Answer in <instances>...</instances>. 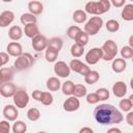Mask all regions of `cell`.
Masks as SVG:
<instances>
[{
    "instance_id": "1",
    "label": "cell",
    "mask_w": 133,
    "mask_h": 133,
    "mask_svg": "<svg viewBox=\"0 0 133 133\" xmlns=\"http://www.w3.org/2000/svg\"><path fill=\"white\" fill-rule=\"evenodd\" d=\"M94 117L100 125L119 124L124 121L123 113L111 104H100L94 109Z\"/></svg>"
},
{
    "instance_id": "2",
    "label": "cell",
    "mask_w": 133,
    "mask_h": 133,
    "mask_svg": "<svg viewBox=\"0 0 133 133\" xmlns=\"http://www.w3.org/2000/svg\"><path fill=\"white\" fill-rule=\"evenodd\" d=\"M111 7L109 0H100V1H88L84 6V11L94 16L100 17L101 15L109 11Z\"/></svg>"
},
{
    "instance_id": "3",
    "label": "cell",
    "mask_w": 133,
    "mask_h": 133,
    "mask_svg": "<svg viewBox=\"0 0 133 133\" xmlns=\"http://www.w3.org/2000/svg\"><path fill=\"white\" fill-rule=\"evenodd\" d=\"M102 50V59L105 61H111L115 58L117 54V45L112 39H107L104 42L101 47Z\"/></svg>"
},
{
    "instance_id": "4",
    "label": "cell",
    "mask_w": 133,
    "mask_h": 133,
    "mask_svg": "<svg viewBox=\"0 0 133 133\" xmlns=\"http://www.w3.org/2000/svg\"><path fill=\"white\" fill-rule=\"evenodd\" d=\"M103 24H104V22H103V19L101 18V17H98V16H94V17H91L86 23H85V25H84V32H86L87 34H88V36L89 35H96L100 30H101V28L103 27Z\"/></svg>"
},
{
    "instance_id": "5",
    "label": "cell",
    "mask_w": 133,
    "mask_h": 133,
    "mask_svg": "<svg viewBox=\"0 0 133 133\" xmlns=\"http://www.w3.org/2000/svg\"><path fill=\"white\" fill-rule=\"evenodd\" d=\"M34 63V58L30 53H23L22 55H20L19 57L16 58L15 62H14V69L17 72L20 71H24L29 69L32 64Z\"/></svg>"
},
{
    "instance_id": "6",
    "label": "cell",
    "mask_w": 133,
    "mask_h": 133,
    "mask_svg": "<svg viewBox=\"0 0 133 133\" xmlns=\"http://www.w3.org/2000/svg\"><path fill=\"white\" fill-rule=\"evenodd\" d=\"M12 101L17 108H25L29 103V95L25 89H17L12 97Z\"/></svg>"
},
{
    "instance_id": "7",
    "label": "cell",
    "mask_w": 133,
    "mask_h": 133,
    "mask_svg": "<svg viewBox=\"0 0 133 133\" xmlns=\"http://www.w3.org/2000/svg\"><path fill=\"white\" fill-rule=\"evenodd\" d=\"M102 59V50L101 48L95 47L87 51L85 54V61L87 64H96L99 62V60Z\"/></svg>"
},
{
    "instance_id": "8",
    "label": "cell",
    "mask_w": 133,
    "mask_h": 133,
    "mask_svg": "<svg viewBox=\"0 0 133 133\" xmlns=\"http://www.w3.org/2000/svg\"><path fill=\"white\" fill-rule=\"evenodd\" d=\"M54 73H55V75H57L60 78H66L70 76L71 70H70L69 64H66V62H64L62 60H58V61H55Z\"/></svg>"
},
{
    "instance_id": "9",
    "label": "cell",
    "mask_w": 133,
    "mask_h": 133,
    "mask_svg": "<svg viewBox=\"0 0 133 133\" xmlns=\"http://www.w3.org/2000/svg\"><path fill=\"white\" fill-rule=\"evenodd\" d=\"M31 46L33 48V50H35L36 52H42L43 50H46L48 47V38L43 35V34H38L35 37L32 38L31 42Z\"/></svg>"
},
{
    "instance_id": "10",
    "label": "cell",
    "mask_w": 133,
    "mask_h": 133,
    "mask_svg": "<svg viewBox=\"0 0 133 133\" xmlns=\"http://www.w3.org/2000/svg\"><path fill=\"white\" fill-rule=\"evenodd\" d=\"M18 115H19V111H18V108L15 106V105H5L4 108H3V116L6 121L8 122H15L17 121L18 118Z\"/></svg>"
},
{
    "instance_id": "11",
    "label": "cell",
    "mask_w": 133,
    "mask_h": 133,
    "mask_svg": "<svg viewBox=\"0 0 133 133\" xmlns=\"http://www.w3.org/2000/svg\"><path fill=\"white\" fill-rule=\"evenodd\" d=\"M62 107L68 112H74V111H76V110L79 109V107H80V101L78 100V98H76L74 96H70L63 102Z\"/></svg>"
},
{
    "instance_id": "12",
    "label": "cell",
    "mask_w": 133,
    "mask_h": 133,
    "mask_svg": "<svg viewBox=\"0 0 133 133\" xmlns=\"http://www.w3.org/2000/svg\"><path fill=\"white\" fill-rule=\"evenodd\" d=\"M17 86L12 82L2 83L0 86V95L4 98H12L17 91Z\"/></svg>"
},
{
    "instance_id": "13",
    "label": "cell",
    "mask_w": 133,
    "mask_h": 133,
    "mask_svg": "<svg viewBox=\"0 0 133 133\" xmlns=\"http://www.w3.org/2000/svg\"><path fill=\"white\" fill-rule=\"evenodd\" d=\"M112 92L116 98H125L128 92L127 84L124 81H116L112 85Z\"/></svg>"
},
{
    "instance_id": "14",
    "label": "cell",
    "mask_w": 133,
    "mask_h": 133,
    "mask_svg": "<svg viewBox=\"0 0 133 133\" xmlns=\"http://www.w3.org/2000/svg\"><path fill=\"white\" fill-rule=\"evenodd\" d=\"M6 53L12 57H16V58L19 57L20 55L23 54L22 45L18 42H10L6 47Z\"/></svg>"
},
{
    "instance_id": "15",
    "label": "cell",
    "mask_w": 133,
    "mask_h": 133,
    "mask_svg": "<svg viewBox=\"0 0 133 133\" xmlns=\"http://www.w3.org/2000/svg\"><path fill=\"white\" fill-rule=\"evenodd\" d=\"M15 20V14L11 10H4L0 14V27L6 28Z\"/></svg>"
},
{
    "instance_id": "16",
    "label": "cell",
    "mask_w": 133,
    "mask_h": 133,
    "mask_svg": "<svg viewBox=\"0 0 133 133\" xmlns=\"http://www.w3.org/2000/svg\"><path fill=\"white\" fill-rule=\"evenodd\" d=\"M15 77V69L14 68H0V79L2 83L11 82Z\"/></svg>"
},
{
    "instance_id": "17",
    "label": "cell",
    "mask_w": 133,
    "mask_h": 133,
    "mask_svg": "<svg viewBox=\"0 0 133 133\" xmlns=\"http://www.w3.org/2000/svg\"><path fill=\"white\" fill-rule=\"evenodd\" d=\"M28 10L31 15L33 16H38L43 12L44 10V5L41 1H36V0H33V1H30L28 2Z\"/></svg>"
},
{
    "instance_id": "18",
    "label": "cell",
    "mask_w": 133,
    "mask_h": 133,
    "mask_svg": "<svg viewBox=\"0 0 133 133\" xmlns=\"http://www.w3.org/2000/svg\"><path fill=\"white\" fill-rule=\"evenodd\" d=\"M127 68V62L125 59L123 58H114L112 60V63H111V69L114 73L116 74H119V73H123Z\"/></svg>"
},
{
    "instance_id": "19",
    "label": "cell",
    "mask_w": 133,
    "mask_h": 133,
    "mask_svg": "<svg viewBox=\"0 0 133 133\" xmlns=\"http://www.w3.org/2000/svg\"><path fill=\"white\" fill-rule=\"evenodd\" d=\"M8 36H9V38H10L11 41L18 42V41L21 39L22 36H23V29H22L20 26H18V25L11 26V27L9 28V30H8Z\"/></svg>"
},
{
    "instance_id": "20",
    "label": "cell",
    "mask_w": 133,
    "mask_h": 133,
    "mask_svg": "<svg viewBox=\"0 0 133 133\" xmlns=\"http://www.w3.org/2000/svg\"><path fill=\"white\" fill-rule=\"evenodd\" d=\"M121 17L124 21H127V22L133 21V4L132 3L125 4L124 8L122 9Z\"/></svg>"
},
{
    "instance_id": "21",
    "label": "cell",
    "mask_w": 133,
    "mask_h": 133,
    "mask_svg": "<svg viewBox=\"0 0 133 133\" xmlns=\"http://www.w3.org/2000/svg\"><path fill=\"white\" fill-rule=\"evenodd\" d=\"M23 33H25V35L27 37L32 39L33 37H35L36 35L39 34V29H38L36 24H28V25L24 26Z\"/></svg>"
},
{
    "instance_id": "22",
    "label": "cell",
    "mask_w": 133,
    "mask_h": 133,
    "mask_svg": "<svg viewBox=\"0 0 133 133\" xmlns=\"http://www.w3.org/2000/svg\"><path fill=\"white\" fill-rule=\"evenodd\" d=\"M46 86L49 91H57L61 87V82L57 77H50L46 82Z\"/></svg>"
},
{
    "instance_id": "23",
    "label": "cell",
    "mask_w": 133,
    "mask_h": 133,
    "mask_svg": "<svg viewBox=\"0 0 133 133\" xmlns=\"http://www.w3.org/2000/svg\"><path fill=\"white\" fill-rule=\"evenodd\" d=\"M132 99H133V96L131 95L129 98H122V100L119 101V108L125 111V112H129L132 110L133 108V102H132Z\"/></svg>"
},
{
    "instance_id": "24",
    "label": "cell",
    "mask_w": 133,
    "mask_h": 133,
    "mask_svg": "<svg viewBox=\"0 0 133 133\" xmlns=\"http://www.w3.org/2000/svg\"><path fill=\"white\" fill-rule=\"evenodd\" d=\"M87 20V14L83 9H77L73 12V21L77 24H82Z\"/></svg>"
},
{
    "instance_id": "25",
    "label": "cell",
    "mask_w": 133,
    "mask_h": 133,
    "mask_svg": "<svg viewBox=\"0 0 133 133\" xmlns=\"http://www.w3.org/2000/svg\"><path fill=\"white\" fill-rule=\"evenodd\" d=\"M62 46H63V41L59 36H54V37H51L50 39H48V47H51V48L57 50L58 52L61 50Z\"/></svg>"
},
{
    "instance_id": "26",
    "label": "cell",
    "mask_w": 133,
    "mask_h": 133,
    "mask_svg": "<svg viewBox=\"0 0 133 133\" xmlns=\"http://www.w3.org/2000/svg\"><path fill=\"white\" fill-rule=\"evenodd\" d=\"M99 79H100V74L98 71H95V70H90V72L84 77L85 83L90 84V85L97 83L99 81Z\"/></svg>"
},
{
    "instance_id": "27",
    "label": "cell",
    "mask_w": 133,
    "mask_h": 133,
    "mask_svg": "<svg viewBox=\"0 0 133 133\" xmlns=\"http://www.w3.org/2000/svg\"><path fill=\"white\" fill-rule=\"evenodd\" d=\"M20 21H21L22 25L26 26V25H28V24H36L37 19H36L35 16L31 15L30 12H25V14H23V15L20 17Z\"/></svg>"
},
{
    "instance_id": "28",
    "label": "cell",
    "mask_w": 133,
    "mask_h": 133,
    "mask_svg": "<svg viewBox=\"0 0 133 133\" xmlns=\"http://www.w3.org/2000/svg\"><path fill=\"white\" fill-rule=\"evenodd\" d=\"M59 52L51 47H47L46 49V53H45V58L48 62H55L57 57H58Z\"/></svg>"
},
{
    "instance_id": "29",
    "label": "cell",
    "mask_w": 133,
    "mask_h": 133,
    "mask_svg": "<svg viewBox=\"0 0 133 133\" xmlns=\"http://www.w3.org/2000/svg\"><path fill=\"white\" fill-rule=\"evenodd\" d=\"M87 95V88L85 87V85L83 84H75L74 86V90H73V96L76 97V98H83Z\"/></svg>"
},
{
    "instance_id": "30",
    "label": "cell",
    "mask_w": 133,
    "mask_h": 133,
    "mask_svg": "<svg viewBox=\"0 0 133 133\" xmlns=\"http://www.w3.org/2000/svg\"><path fill=\"white\" fill-rule=\"evenodd\" d=\"M12 133H26L27 125L23 121H15L11 127Z\"/></svg>"
},
{
    "instance_id": "31",
    "label": "cell",
    "mask_w": 133,
    "mask_h": 133,
    "mask_svg": "<svg viewBox=\"0 0 133 133\" xmlns=\"http://www.w3.org/2000/svg\"><path fill=\"white\" fill-rule=\"evenodd\" d=\"M74 86H75V83L72 81V80H66L65 82H63L61 84V90H62V94L64 96H73V90H74Z\"/></svg>"
},
{
    "instance_id": "32",
    "label": "cell",
    "mask_w": 133,
    "mask_h": 133,
    "mask_svg": "<svg viewBox=\"0 0 133 133\" xmlns=\"http://www.w3.org/2000/svg\"><path fill=\"white\" fill-rule=\"evenodd\" d=\"M88 41H89V36H88V34L86 33V32H84L83 30L76 36V38H75V43L76 44H78V45H80V46H82V47H85L87 44H88Z\"/></svg>"
},
{
    "instance_id": "33",
    "label": "cell",
    "mask_w": 133,
    "mask_h": 133,
    "mask_svg": "<svg viewBox=\"0 0 133 133\" xmlns=\"http://www.w3.org/2000/svg\"><path fill=\"white\" fill-rule=\"evenodd\" d=\"M71 55L74 57V58H78V57H81L84 53V47L78 45V44H73L72 47H71Z\"/></svg>"
},
{
    "instance_id": "34",
    "label": "cell",
    "mask_w": 133,
    "mask_h": 133,
    "mask_svg": "<svg viewBox=\"0 0 133 133\" xmlns=\"http://www.w3.org/2000/svg\"><path fill=\"white\" fill-rule=\"evenodd\" d=\"M105 27H106L107 31H109V32H116L119 29V23L114 19H110L106 22Z\"/></svg>"
},
{
    "instance_id": "35",
    "label": "cell",
    "mask_w": 133,
    "mask_h": 133,
    "mask_svg": "<svg viewBox=\"0 0 133 133\" xmlns=\"http://www.w3.org/2000/svg\"><path fill=\"white\" fill-rule=\"evenodd\" d=\"M41 117V111L37 108H30L27 111V118L31 122H36Z\"/></svg>"
},
{
    "instance_id": "36",
    "label": "cell",
    "mask_w": 133,
    "mask_h": 133,
    "mask_svg": "<svg viewBox=\"0 0 133 133\" xmlns=\"http://www.w3.org/2000/svg\"><path fill=\"white\" fill-rule=\"evenodd\" d=\"M82 31V29L79 27V26H76V25H73V26H70L66 30V35L71 38V39H74L76 38V36Z\"/></svg>"
},
{
    "instance_id": "37",
    "label": "cell",
    "mask_w": 133,
    "mask_h": 133,
    "mask_svg": "<svg viewBox=\"0 0 133 133\" xmlns=\"http://www.w3.org/2000/svg\"><path fill=\"white\" fill-rule=\"evenodd\" d=\"M82 65H83V62H82L81 60L77 59V58L72 59V60L70 61V63H69L70 70L73 71V72H75V73H78V74H79V72H80Z\"/></svg>"
},
{
    "instance_id": "38",
    "label": "cell",
    "mask_w": 133,
    "mask_h": 133,
    "mask_svg": "<svg viewBox=\"0 0 133 133\" xmlns=\"http://www.w3.org/2000/svg\"><path fill=\"white\" fill-rule=\"evenodd\" d=\"M41 103L45 106H50L53 103V96L50 91H43Z\"/></svg>"
},
{
    "instance_id": "39",
    "label": "cell",
    "mask_w": 133,
    "mask_h": 133,
    "mask_svg": "<svg viewBox=\"0 0 133 133\" xmlns=\"http://www.w3.org/2000/svg\"><path fill=\"white\" fill-rule=\"evenodd\" d=\"M121 56L123 59H131L133 57V48L129 46H124L121 49Z\"/></svg>"
},
{
    "instance_id": "40",
    "label": "cell",
    "mask_w": 133,
    "mask_h": 133,
    "mask_svg": "<svg viewBox=\"0 0 133 133\" xmlns=\"http://www.w3.org/2000/svg\"><path fill=\"white\" fill-rule=\"evenodd\" d=\"M95 92H96L97 96L99 97L100 101H106V100H108L109 97H110L109 90H108L107 88H105V87H100V88H98Z\"/></svg>"
},
{
    "instance_id": "41",
    "label": "cell",
    "mask_w": 133,
    "mask_h": 133,
    "mask_svg": "<svg viewBox=\"0 0 133 133\" xmlns=\"http://www.w3.org/2000/svg\"><path fill=\"white\" fill-rule=\"evenodd\" d=\"M0 133H10V124L8 121H0Z\"/></svg>"
},
{
    "instance_id": "42",
    "label": "cell",
    "mask_w": 133,
    "mask_h": 133,
    "mask_svg": "<svg viewBox=\"0 0 133 133\" xmlns=\"http://www.w3.org/2000/svg\"><path fill=\"white\" fill-rule=\"evenodd\" d=\"M85 97H86V101H87L88 104H97V103L100 102V99H99V97L97 96L96 92H89Z\"/></svg>"
},
{
    "instance_id": "43",
    "label": "cell",
    "mask_w": 133,
    "mask_h": 133,
    "mask_svg": "<svg viewBox=\"0 0 133 133\" xmlns=\"http://www.w3.org/2000/svg\"><path fill=\"white\" fill-rule=\"evenodd\" d=\"M9 61V55L6 52H0V66L5 65Z\"/></svg>"
},
{
    "instance_id": "44",
    "label": "cell",
    "mask_w": 133,
    "mask_h": 133,
    "mask_svg": "<svg viewBox=\"0 0 133 133\" xmlns=\"http://www.w3.org/2000/svg\"><path fill=\"white\" fill-rule=\"evenodd\" d=\"M89 72H90V68H89L86 63H83L82 68H81V70H80V72H79V74H80V75H82L83 77H85Z\"/></svg>"
},
{
    "instance_id": "45",
    "label": "cell",
    "mask_w": 133,
    "mask_h": 133,
    "mask_svg": "<svg viewBox=\"0 0 133 133\" xmlns=\"http://www.w3.org/2000/svg\"><path fill=\"white\" fill-rule=\"evenodd\" d=\"M42 94H43V91H42V90L35 89V90H33V91H32L31 96H32V98H33L34 100H36V101L41 102V99H42Z\"/></svg>"
},
{
    "instance_id": "46",
    "label": "cell",
    "mask_w": 133,
    "mask_h": 133,
    "mask_svg": "<svg viewBox=\"0 0 133 133\" xmlns=\"http://www.w3.org/2000/svg\"><path fill=\"white\" fill-rule=\"evenodd\" d=\"M110 4L112 6L118 8V7H122V6L125 5V0H111L110 1Z\"/></svg>"
},
{
    "instance_id": "47",
    "label": "cell",
    "mask_w": 133,
    "mask_h": 133,
    "mask_svg": "<svg viewBox=\"0 0 133 133\" xmlns=\"http://www.w3.org/2000/svg\"><path fill=\"white\" fill-rule=\"evenodd\" d=\"M126 122H127L128 125L133 126V111H132V110L128 112V114H127V116H126Z\"/></svg>"
},
{
    "instance_id": "48",
    "label": "cell",
    "mask_w": 133,
    "mask_h": 133,
    "mask_svg": "<svg viewBox=\"0 0 133 133\" xmlns=\"http://www.w3.org/2000/svg\"><path fill=\"white\" fill-rule=\"evenodd\" d=\"M78 133H94V130L91 128H89V127H83V128H81L79 130Z\"/></svg>"
},
{
    "instance_id": "49",
    "label": "cell",
    "mask_w": 133,
    "mask_h": 133,
    "mask_svg": "<svg viewBox=\"0 0 133 133\" xmlns=\"http://www.w3.org/2000/svg\"><path fill=\"white\" fill-rule=\"evenodd\" d=\"M106 133H123V132H122L121 129H118V128H116V127H112V128L108 129Z\"/></svg>"
},
{
    "instance_id": "50",
    "label": "cell",
    "mask_w": 133,
    "mask_h": 133,
    "mask_svg": "<svg viewBox=\"0 0 133 133\" xmlns=\"http://www.w3.org/2000/svg\"><path fill=\"white\" fill-rule=\"evenodd\" d=\"M129 47L133 48V35H130L129 37Z\"/></svg>"
},
{
    "instance_id": "51",
    "label": "cell",
    "mask_w": 133,
    "mask_h": 133,
    "mask_svg": "<svg viewBox=\"0 0 133 133\" xmlns=\"http://www.w3.org/2000/svg\"><path fill=\"white\" fill-rule=\"evenodd\" d=\"M37 133H47V132H45V131H39V132H37Z\"/></svg>"
},
{
    "instance_id": "52",
    "label": "cell",
    "mask_w": 133,
    "mask_h": 133,
    "mask_svg": "<svg viewBox=\"0 0 133 133\" xmlns=\"http://www.w3.org/2000/svg\"><path fill=\"white\" fill-rule=\"evenodd\" d=\"M1 84H2V82H1V79H0V86H1Z\"/></svg>"
}]
</instances>
